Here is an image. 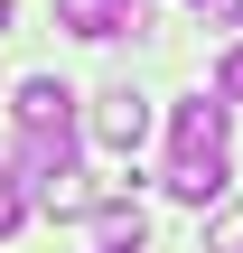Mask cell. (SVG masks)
<instances>
[{
  "instance_id": "cell-1",
  "label": "cell",
  "mask_w": 243,
  "mask_h": 253,
  "mask_svg": "<svg viewBox=\"0 0 243 253\" xmlns=\"http://www.w3.org/2000/svg\"><path fill=\"white\" fill-rule=\"evenodd\" d=\"M94 141H103V150H140V141H150V103H140L131 84H103V103H94Z\"/></svg>"
},
{
  "instance_id": "cell-2",
  "label": "cell",
  "mask_w": 243,
  "mask_h": 253,
  "mask_svg": "<svg viewBox=\"0 0 243 253\" xmlns=\"http://www.w3.org/2000/svg\"><path fill=\"white\" fill-rule=\"evenodd\" d=\"M169 141H178V160H225V94H197V103H178Z\"/></svg>"
},
{
  "instance_id": "cell-3",
  "label": "cell",
  "mask_w": 243,
  "mask_h": 253,
  "mask_svg": "<svg viewBox=\"0 0 243 253\" xmlns=\"http://www.w3.org/2000/svg\"><path fill=\"white\" fill-rule=\"evenodd\" d=\"M9 113H19V131H75V94H66L56 75H28Z\"/></svg>"
},
{
  "instance_id": "cell-4",
  "label": "cell",
  "mask_w": 243,
  "mask_h": 253,
  "mask_svg": "<svg viewBox=\"0 0 243 253\" xmlns=\"http://www.w3.org/2000/svg\"><path fill=\"white\" fill-rule=\"evenodd\" d=\"M56 19L75 28V38H122V28H140V0H56Z\"/></svg>"
},
{
  "instance_id": "cell-5",
  "label": "cell",
  "mask_w": 243,
  "mask_h": 253,
  "mask_svg": "<svg viewBox=\"0 0 243 253\" xmlns=\"http://www.w3.org/2000/svg\"><path fill=\"white\" fill-rule=\"evenodd\" d=\"M19 169L47 188V178H66L75 169V131H19Z\"/></svg>"
},
{
  "instance_id": "cell-6",
  "label": "cell",
  "mask_w": 243,
  "mask_h": 253,
  "mask_svg": "<svg viewBox=\"0 0 243 253\" xmlns=\"http://www.w3.org/2000/svg\"><path fill=\"white\" fill-rule=\"evenodd\" d=\"M225 178H234L225 160H169V197H178V207H215Z\"/></svg>"
},
{
  "instance_id": "cell-7",
  "label": "cell",
  "mask_w": 243,
  "mask_h": 253,
  "mask_svg": "<svg viewBox=\"0 0 243 253\" xmlns=\"http://www.w3.org/2000/svg\"><path fill=\"white\" fill-rule=\"evenodd\" d=\"M37 207H47V216H94V207H103V188H94L84 169H66V178H47V188H37Z\"/></svg>"
},
{
  "instance_id": "cell-8",
  "label": "cell",
  "mask_w": 243,
  "mask_h": 253,
  "mask_svg": "<svg viewBox=\"0 0 243 253\" xmlns=\"http://www.w3.org/2000/svg\"><path fill=\"white\" fill-rule=\"evenodd\" d=\"M94 225H103V244H112V253H131L140 235H150V216H140L131 197H103V207H94Z\"/></svg>"
},
{
  "instance_id": "cell-9",
  "label": "cell",
  "mask_w": 243,
  "mask_h": 253,
  "mask_svg": "<svg viewBox=\"0 0 243 253\" xmlns=\"http://www.w3.org/2000/svg\"><path fill=\"white\" fill-rule=\"evenodd\" d=\"M19 225H28V197H19V178H9V169H0V244H9V235H19Z\"/></svg>"
},
{
  "instance_id": "cell-10",
  "label": "cell",
  "mask_w": 243,
  "mask_h": 253,
  "mask_svg": "<svg viewBox=\"0 0 243 253\" xmlns=\"http://www.w3.org/2000/svg\"><path fill=\"white\" fill-rule=\"evenodd\" d=\"M187 9H197L206 28H234V19H243V0H187Z\"/></svg>"
},
{
  "instance_id": "cell-11",
  "label": "cell",
  "mask_w": 243,
  "mask_h": 253,
  "mask_svg": "<svg viewBox=\"0 0 243 253\" xmlns=\"http://www.w3.org/2000/svg\"><path fill=\"white\" fill-rule=\"evenodd\" d=\"M215 94H225V103H243V47L225 56V66H215Z\"/></svg>"
},
{
  "instance_id": "cell-12",
  "label": "cell",
  "mask_w": 243,
  "mask_h": 253,
  "mask_svg": "<svg viewBox=\"0 0 243 253\" xmlns=\"http://www.w3.org/2000/svg\"><path fill=\"white\" fill-rule=\"evenodd\" d=\"M215 253H243V207H225V216H215Z\"/></svg>"
},
{
  "instance_id": "cell-13",
  "label": "cell",
  "mask_w": 243,
  "mask_h": 253,
  "mask_svg": "<svg viewBox=\"0 0 243 253\" xmlns=\"http://www.w3.org/2000/svg\"><path fill=\"white\" fill-rule=\"evenodd\" d=\"M0 28H9V0H0Z\"/></svg>"
},
{
  "instance_id": "cell-14",
  "label": "cell",
  "mask_w": 243,
  "mask_h": 253,
  "mask_svg": "<svg viewBox=\"0 0 243 253\" xmlns=\"http://www.w3.org/2000/svg\"><path fill=\"white\" fill-rule=\"evenodd\" d=\"M103 253H112V244H103Z\"/></svg>"
}]
</instances>
